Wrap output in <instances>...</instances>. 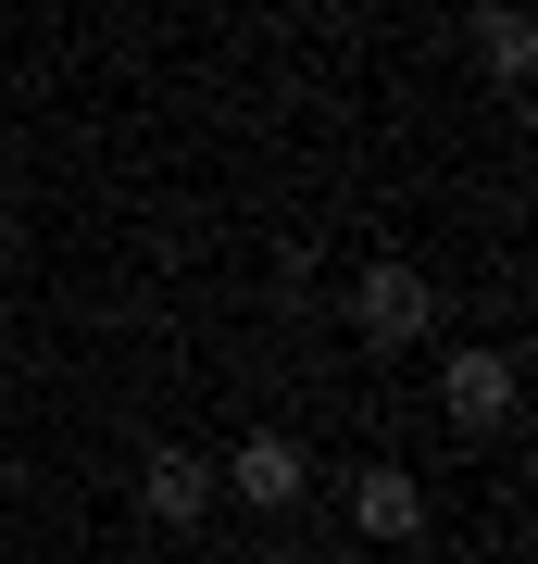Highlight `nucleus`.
I'll list each match as a JSON object with an SVG mask.
<instances>
[{"instance_id":"nucleus-1","label":"nucleus","mask_w":538,"mask_h":564,"mask_svg":"<svg viewBox=\"0 0 538 564\" xmlns=\"http://www.w3.org/2000/svg\"><path fill=\"white\" fill-rule=\"evenodd\" d=\"M351 326H363V351L426 339V326H439V289H426V263H363V276H351Z\"/></svg>"},{"instance_id":"nucleus-2","label":"nucleus","mask_w":538,"mask_h":564,"mask_svg":"<svg viewBox=\"0 0 538 564\" xmlns=\"http://www.w3.org/2000/svg\"><path fill=\"white\" fill-rule=\"evenodd\" d=\"M514 351H451L439 364V414H451V440H488V426H514Z\"/></svg>"},{"instance_id":"nucleus-3","label":"nucleus","mask_w":538,"mask_h":564,"mask_svg":"<svg viewBox=\"0 0 538 564\" xmlns=\"http://www.w3.org/2000/svg\"><path fill=\"white\" fill-rule=\"evenodd\" d=\"M213 477H226V502H251V514H288L314 464H300V440H276V426H251V440H239V452L213 464Z\"/></svg>"},{"instance_id":"nucleus-4","label":"nucleus","mask_w":538,"mask_h":564,"mask_svg":"<svg viewBox=\"0 0 538 564\" xmlns=\"http://www.w3.org/2000/svg\"><path fill=\"white\" fill-rule=\"evenodd\" d=\"M213 502H226V477H213L200 452H151V464H139V514H151V527H200Z\"/></svg>"},{"instance_id":"nucleus-5","label":"nucleus","mask_w":538,"mask_h":564,"mask_svg":"<svg viewBox=\"0 0 538 564\" xmlns=\"http://www.w3.org/2000/svg\"><path fill=\"white\" fill-rule=\"evenodd\" d=\"M351 527H363V540H414V527H426V489L400 477V464H363V477H351Z\"/></svg>"},{"instance_id":"nucleus-6","label":"nucleus","mask_w":538,"mask_h":564,"mask_svg":"<svg viewBox=\"0 0 538 564\" xmlns=\"http://www.w3.org/2000/svg\"><path fill=\"white\" fill-rule=\"evenodd\" d=\"M476 76H488V88H526V76H538V25L514 13V0L476 13Z\"/></svg>"},{"instance_id":"nucleus-7","label":"nucleus","mask_w":538,"mask_h":564,"mask_svg":"<svg viewBox=\"0 0 538 564\" xmlns=\"http://www.w3.org/2000/svg\"><path fill=\"white\" fill-rule=\"evenodd\" d=\"M251 564H300V552H251Z\"/></svg>"}]
</instances>
